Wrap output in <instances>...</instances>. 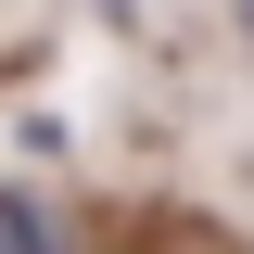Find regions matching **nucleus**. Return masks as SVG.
<instances>
[{
  "label": "nucleus",
  "mask_w": 254,
  "mask_h": 254,
  "mask_svg": "<svg viewBox=\"0 0 254 254\" xmlns=\"http://www.w3.org/2000/svg\"><path fill=\"white\" fill-rule=\"evenodd\" d=\"M0 254H51V216H38L13 178H0Z\"/></svg>",
  "instance_id": "obj_1"
},
{
  "label": "nucleus",
  "mask_w": 254,
  "mask_h": 254,
  "mask_svg": "<svg viewBox=\"0 0 254 254\" xmlns=\"http://www.w3.org/2000/svg\"><path fill=\"white\" fill-rule=\"evenodd\" d=\"M242 26H254V0H242Z\"/></svg>",
  "instance_id": "obj_2"
}]
</instances>
